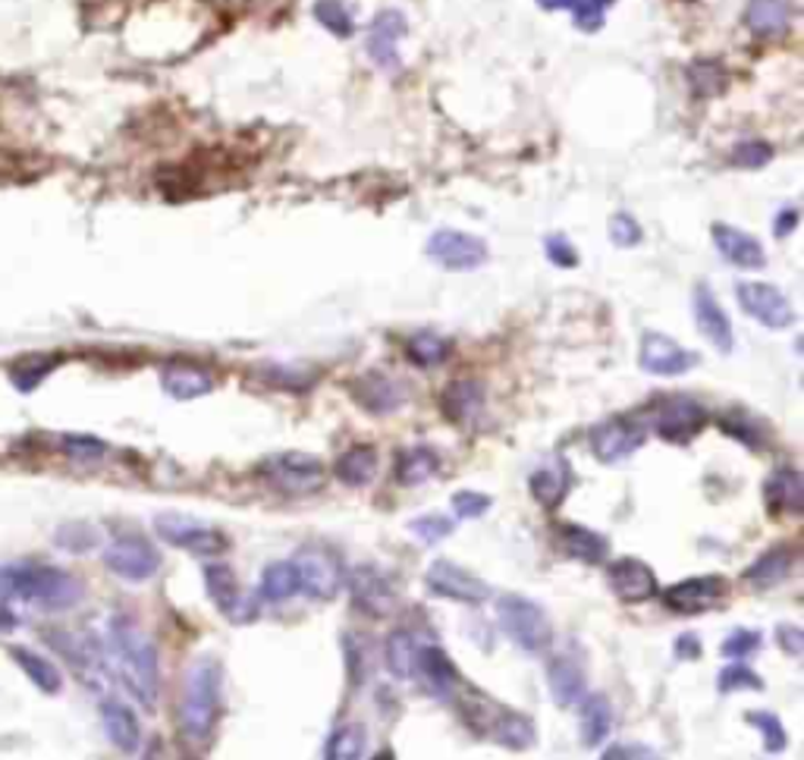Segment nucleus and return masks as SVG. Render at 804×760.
<instances>
[{"label":"nucleus","mask_w":804,"mask_h":760,"mask_svg":"<svg viewBox=\"0 0 804 760\" xmlns=\"http://www.w3.org/2000/svg\"><path fill=\"white\" fill-rule=\"evenodd\" d=\"M107 644H110V657L117 663L126 692L139 700L144 710H154L158 695H161V663H158L154 641L144 635L132 619L114 617Z\"/></svg>","instance_id":"f257e3e1"},{"label":"nucleus","mask_w":804,"mask_h":760,"mask_svg":"<svg viewBox=\"0 0 804 760\" xmlns=\"http://www.w3.org/2000/svg\"><path fill=\"white\" fill-rule=\"evenodd\" d=\"M83 595V581L57 566H39V563L0 566V600H20L29 607H39L44 613H63L73 610Z\"/></svg>","instance_id":"f03ea898"},{"label":"nucleus","mask_w":804,"mask_h":760,"mask_svg":"<svg viewBox=\"0 0 804 760\" xmlns=\"http://www.w3.org/2000/svg\"><path fill=\"white\" fill-rule=\"evenodd\" d=\"M224 717V666L217 657H199L186 673L180 700V732L189 745H205Z\"/></svg>","instance_id":"7ed1b4c3"},{"label":"nucleus","mask_w":804,"mask_h":760,"mask_svg":"<svg viewBox=\"0 0 804 760\" xmlns=\"http://www.w3.org/2000/svg\"><path fill=\"white\" fill-rule=\"evenodd\" d=\"M496 619H500V629L506 632V638L516 644L522 654H532L540 657L550 651L554 644V625L547 610L528 600V597L506 595L496 600Z\"/></svg>","instance_id":"20e7f679"},{"label":"nucleus","mask_w":804,"mask_h":760,"mask_svg":"<svg viewBox=\"0 0 804 760\" xmlns=\"http://www.w3.org/2000/svg\"><path fill=\"white\" fill-rule=\"evenodd\" d=\"M261 481H268L274 491L287 493V496H309L318 493L328 481V469L318 456L299 450L270 452L258 465Z\"/></svg>","instance_id":"39448f33"},{"label":"nucleus","mask_w":804,"mask_h":760,"mask_svg":"<svg viewBox=\"0 0 804 760\" xmlns=\"http://www.w3.org/2000/svg\"><path fill=\"white\" fill-rule=\"evenodd\" d=\"M292 569L299 581V595L311 600H333L346 585V566L336 550L321 544H305L292 554Z\"/></svg>","instance_id":"423d86ee"},{"label":"nucleus","mask_w":804,"mask_h":760,"mask_svg":"<svg viewBox=\"0 0 804 760\" xmlns=\"http://www.w3.org/2000/svg\"><path fill=\"white\" fill-rule=\"evenodd\" d=\"M154 532L164 537L170 547L199 556H217L229 547V537L224 532H217L214 525L186 513H161L154 518Z\"/></svg>","instance_id":"0eeeda50"},{"label":"nucleus","mask_w":804,"mask_h":760,"mask_svg":"<svg viewBox=\"0 0 804 760\" xmlns=\"http://www.w3.org/2000/svg\"><path fill=\"white\" fill-rule=\"evenodd\" d=\"M736 299L748 318H754L767 330H789L795 324V309L783 289L761 280H744L736 287Z\"/></svg>","instance_id":"6e6552de"},{"label":"nucleus","mask_w":804,"mask_h":760,"mask_svg":"<svg viewBox=\"0 0 804 760\" xmlns=\"http://www.w3.org/2000/svg\"><path fill=\"white\" fill-rule=\"evenodd\" d=\"M588 440H591V450H594L600 462L617 465V462L635 456L644 447L647 431H644V425H639L629 415H610V418H603L600 425L591 428Z\"/></svg>","instance_id":"1a4fd4ad"},{"label":"nucleus","mask_w":804,"mask_h":760,"mask_svg":"<svg viewBox=\"0 0 804 760\" xmlns=\"http://www.w3.org/2000/svg\"><path fill=\"white\" fill-rule=\"evenodd\" d=\"M205 591L214 600V607L236 625H248L258 617V600L243 591L236 581V572L224 563H207L205 566Z\"/></svg>","instance_id":"9d476101"},{"label":"nucleus","mask_w":804,"mask_h":760,"mask_svg":"<svg viewBox=\"0 0 804 760\" xmlns=\"http://www.w3.org/2000/svg\"><path fill=\"white\" fill-rule=\"evenodd\" d=\"M346 585H350L352 607L358 613L372 619H387L396 610V588L393 581L377 566H355L352 572H346Z\"/></svg>","instance_id":"9b49d317"},{"label":"nucleus","mask_w":804,"mask_h":760,"mask_svg":"<svg viewBox=\"0 0 804 760\" xmlns=\"http://www.w3.org/2000/svg\"><path fill=\"white\" fill-rule=\"evenodd\" d=\"M729 597V581L722 576H695L676 581L663 591V603L666 610L679 613V617H698L714 607H720Z\"/></svg>","instance_id":"f8f14e48"},{"label":"nucleus","mask_w":804,"mask_h":760,"mask_svg":"<svg viewBox=\"0 0 804 760\" xmlns=\"http://www.w3.org/2000/svg\"><path fill=\"white\" fill-rule=\"evenodd\" d=\"M104 566L124 581H148L161 569V554L142 535H124L104 550Z\"/></svg>","instance_id":"ddd939ff"},{"label":"nucleus","mask_w":804,"mask_h":760,"mask_svg":"<svg viewBox=\"0 0 804 760\" xmlns=\"http://www.w3.org/2000/svg\"><path fill=\"white\" fill-rule=\"evenodd\" d=\"M425 585L437 597L455 600V603H469V607H478V603H484L491 597V585L484 578L472 576L469 569L455 566L450 559H433L428 572H425Z\"/></svg>","instance_id":"4468645a"},{"label":"nucleus","mask_w":804,"mask_h":760,"mask_svg":"<svg viewBox=\"0 0 804 760\" xmlns=\"http://www.w3.org/2000/svg\"><path fill=\"white\" fill-rule=\"evenodd\" d=\"M707 425V409L695 396H661L657 403V433L669 443H692Z\"/></svg>","instance_id":"2eb2a0df"},{"label":"nucleus","mask_w":804,"mask_h":760,"mask_svg":"<svg viewBox=\"0 0 804 760\" xmlns=\"http://www.w3.org/2000/svg\"><path fill=\"white\" fill-rule=\"evenodd\" d=\"M425 251L447 270H474L487 261V243L462 229H437Z\"/></svg>","instance_id":"dca6fc26"},{"label":"nucleus","mask_w":804,"mask_h":760,"mask_svg":"<svg viewBox=\"0 0 804 760\" xmlns=\"http://www.w3.org/2000/svg\"><path fill=\"white\" fill-rule=\"evenodd\" d=\"M639 365L644 374L679 377V374H685V371H692L698 365V355L692 350H685L679 340H673V336H666V333L647 330V333L641 336Z\"/></svg>","instance_id":"f3484780"},{"label":"nucleus","mask_w":804,"mask_h":760,"mask_svg":"<svg viewBox=\"0 0 804 760\" xmlns=\"http://www.w3.org/2000/svg\"><path fill=\"white\" fill-rule=\"evenodd\" d=\"M607 585L622 603H647L657 597V572L635 556H619L607 566Z\"/></svg>","instance_id":"a211bd4d"},{"label":"nucleus","mask_w":804,"mask_h":760,"mask_svg":"<svg viewBox=\"0 0 804 760\" xmlns=\"http://www.w3.org/2000/svg\"><path fill=\"white\" fill-rule=\"evenodd\" d=\"M352 399L368 415H390L406 403V390L384 371H365L350 384Z\"/></svg>","instance_id":"6ab92c4d"},{"label":"nucleus","mask_w":804,"mask_h":760,"mask_svg":"<svg viewBox=\"0 0 804 760\" xmlns=\"http://www.w3.org/2000/svg\"><path fill=\"white\" fill-rule=\"evenodd\" d=\"M692 309H695V321H698V330L704 336L710 340V346L717 352H732L736 346V336H732V321L729 314L720 306V299L714 296V289L707 283H698L695 287V299H692Z\"/></svg>","instance_id":"aec40b11"},{"label":"nucleus","mask_w":804,"mask_h":760,"mask_svg":"<svg viewBox=\"0 0 804 760\" xmlns=\"http://www.w3.org/2000/svg\"><path fill=\"white\" fill-rule=\"evenodd\" d=\"M710 233H714V246L720 248V255L729 265L744 270H761L767 265V251L751 233L729 224H714Z\"/></svg>","instance_id":"412c9836"},{"label":"nucleus","mask_w":804,"mask_h":760,"mask_svg":"<svg viewBox=\"0 0 804 760\" xmlns=\"http://www.w3.org/2000/svg\"><path fill=\"white\" fill-rule=\"evenodd\" d=\"M406 35V17L399 10H380L372 22L368 32V57H372L380 69H396L399 66V54H396V42Z\"/></svg>","instance_id":"4be33fe9"},{"label":"nucleus","mask_w":804,"mask_h":760,"mask_svg":"<svg viewBox=\"0 0 804 760\" xmlns=\"http://www.w3.org/2000/svg\"><path fill=\"white\" fill-rule=\"evenodd\" d=\"M161 387L176 403H192L214 390V374L192 362H173L161 371Z\"/></svg>","instance_id":"5701e85b"},{"label":"nucleus","mask_w":804,"mask_h":760,"mask_svg":"<svg viewBox=\"0 0 804 760\" xmlns=\"http://www.w3.org/2000/svg\"><path fill=\"white\" fill-rule=\"evenodd\" d=\"M763 500H767V510L773 515L804 513V481L798 469L783 465L767 478L763 484Z\"/></svg>","instance_id":"b1692460"},{"label":"nucleus","mask_w":804,"mask_h":760,"mask_svg":"<svg viewBox=\"0 0 804 760\" xmlns=\"http://www.w3.org/2000/svg\"><path fill=\"white\" fill-rule=\"evenodd\" d=\"M547 685H550V695L557 700L559 707H572L578 700L585 698L588 692V676H585V666L578 663L572 654H559L550 660L547 666Z\"/></svg>","instance_id":"393cba45"},{"label":"nucleus","mask_w":804,"mask_h":760,"mask_svg":"<svg viewBox=\"0 0 804 760\" xmlns=\"http://www.w3.org/2000/svg\"><path fill=\"white\" fill-rule=\"evenodd\" d=\"M792 566H795V550L776 544L770 550H763L748 569H744V581L754 588V591H770L776 585H783L785 578L792 576Z\"/></svg>","instance_id":"a878e982"},{"label":"nucleus","mask_w":804,"mask_h":760,"mask_svg":"<svg viewBox=\"0 0 804 760\" xmlns=\"http://www.w3.org/2000/svg\"><path fill=\"white\" fill-rule=\"evenodd\" d=\"M101 722L107 739L114 741L117 751H124V754H136L139 751V745H142V726H139V717L126 707L124 700H104Z\"/></svg>","instance_id":"bb28decb"},{"label":"nucleus","mask_w":804,"mask_h":760,"mask_svg":"<svg viewBox=\"0 0 804 760\" xmlns=\"http://www.w3.org/2000/svg\"><path fill=\"white\" fill-rule=\"evenodd\" d=\"M528 488L540 506H559L566 500V493L572 491V469L566 459H550L544 465H537L535 472L528 474Z\"/></svg>","instance_id":"cd10ccee"},{"label":"nucleus","mask_w":804,"mask_h":760,"mask_svg":"<svg viewBox=\"0 0 804 760\" xmlns=\"http://www.w3.org/2000/svg\"><path fill=\"white\" fill-rule=\"evenodd\" d=\"M380 469V452L372 443H355L333 462V474L346 488H368Z\"/></svg>","instance_id":"c85d7f7f"},{"label":"nucleus","mask_w":804,"mask_h":760,"mask_svg":"<svg viewBox=\"0 0 804 760\" xmlns=\"http://www.w3.org/2000/svg\"><path fill=\"white\" fill-rule=\"evenodd\" d=\"M613 729V704L607 695H588L578 700V732L588 748H598Z\"/></svg>","instance_id":"c756f323"},{"label":"nucleus","mask_w":804,"mask_h":760,"mask_svg":"<svg viewBox=\"0 0 804 760\" xmlns=\"http://www.w3.org/2000/svg\"><path fill=\"white\" fill-rule=\"evenodd\" d=\"M415 673H421L425 682H428V688L437 692V695H453V688L462 682L453 660L447 657L443 647H437V644H431V647H418Z\"/></svg>","instance_id":"7c9ffc66"},{"label":"nucleus","mask_w":804,"mask_h":760,"mask_svg":"<svg viewBox=\"0 0 804 760\" xmlns=\"http://www.w3.org/2000/svg\"><path fill=\"white\" fill-rule=\"evenodd\" d=\"M487 726H491V732H494V739L503 745V748H510V751H525V748H532L535 745V722L525 717V714H518V710H510V707H494V714L487 719Z\"/></svg>","instance_id":"2f4dec72"},{"label":"nucleus","mask_w":804,"mask_h":760,"mask_svg":"<svg viewBox=\"0 0 804 760\" xmlns=\"http://www.w3.org/2000/svg\"><path fill=\"white\" fill-rule=\"evenodd\" d=\"M744 22L758 39H776L792 22V3L789 0H748Z\"/></svg>","instance_id":"473e14b6"},{"label":"nucleus","mask_w":804,"mask_h":760,"mask_svg":"<svg viewBox=\"0 0 804 760\" xmlns=\"http://www.w3.org/2000/svg\"><path fill=\"white\" fill-rule=\"evenodd\" d=\"M481 406H484V387L478 381H453L440 396V409L453 425H469Z\"/></svg>","instance_id":"72a5a7b5"},{"label":"nucleus","mask_w":804,"mask_h":760,"mask_svg":"<svg viewBox=\"0 0 804 760\" xmlns=\"http://www.w3.org/2000/svg\"><path fill=\"white\" fill-rule=\"evenodd\" d=\"M437 472H440V452L433 447H409L396 456V465H393V478L403 488H418Z\"/></svg>","instance_id":"f704fd0d"},{"label":"nucleus","mask_w":804,"mask_h":760,"mask_svg":"<svg viewBox=\"0 0 804 760\" xmlns=\"http://www.w3.org/2000/svg\"><path fill=\"white\" fill-rule=\"evenodd\" d=\"M559 544H562V550L572 556V559H581V563H588V566L603 563V559H607V550H610L607 537L598 535V532H591V528H585V525H572V522H566V525L559 528Z\"/></svg>","instance_id":"c9c22d12"},{"label":"nucleus","mask_w":804,"mask_h":760,"mask_svg":"<svg viewBox=\"0 0 804 760\" xmlns=\"http://www.w3.org/2000/svg\"><path fill=\"white\" fill-rule=\"evenodd\" d=\"M10 657L20 663V670L29 676V682L44 692V695H57L63 688V676L61 670L51 663L47 657H42L39 651H29V647H10Z\"/></svg>","instance_id":"e433bc0d"},{"label":"nucleus","mask_w":804,"mask_h":760,"mask_svg":"<svg viewBox=\"0 0 804 760\" xmlns=\"http://www.w3.org/2000/svg\"><path fill=\"white\" fill-rule=\"evenodd\" d=\"M415 657H418V644H415L412 632L399 629L387 638L384 644V660L393 678H412L415 676Z\"/></svg>","instance_id":"4c0bfd02"},{"label":"nucleus","mask_w":804,"mask_h":760,"mask_svg":"<svg viewBox=\"0 0 804 760\" xmlns=\"http://www.w3.org/2000/svg\"><path fill=\"white\" fill-rule=\"evenodd\" d=\"M292 595H299V581H296V569L292 563L283 559V563H270L261 576V588H258V597L265 603H283Z\"/></svg>","instance_id":"58836bf2"},{"label":"nucleus","mask_w":804,"mask_h":760,"mask_svg":"<svg viewBox=\"0 0 804 760\" xmlns=\"http://www.w3.org/2000/svg\"><path fill=\"white\" fill-rule=\"evenodd\" d=\"M51 641L57 644V651H61L63 657L69 660L76 670H83V673H95L98 666H101V651H98V644L92 641L88 635H69V632H57V635H51Z\"/></svg>","instance_id":"ea45409f"},{"label":"nucleus","mask_w":804,"mask_h":760,"mask_svg":"<svg viewBox=\"0 0 804 760\" xmlns=\"http://www.w3.org/2000/svg\"><path fill=\"white\" fill-rule=\"evenodd\" d=\"M610 3L613 0H540L544 10H569L578 29H585V32H598Z\"/></svg>","instance_id":"a19ab883"},{"label":"nucleus","mask_w":804,"mask_h":760,"mask_svg":"<svg viewBox=\"0 0 804 760\" xmlns=\"http://www.w3.org/2000/svg\"><path fill=\"white\" fill-rule=\"evenodd\" d=\"M720 428L722 433L742 440L744 447H754V450H761L763 443H767V437H770V433H767V425H763L761 418H754L751 411L744 409H732L729 415H722Z\"/></svg>","instance_id":"79ce46f5"},{"label":"nucleus","mask_w":804,"mask_h":760,"mask_svg":"<svg viewBox=\"0 0 804 760\" xmlns=\"http://www.w3.org/2000/svg\"><path fill=\"white\" fill-rule=\"evenodd\" d=\"M365 754V726L362 722H343L336 726L331 741L324 745V758L331 760H355Z\"/></svg>","instance_id":"37998d69"},{"label":"nucleus","mask_w":804,"mask_h":760,"mask_svg":"<svg viewBox=\"0 0 804 760\" xmlns=\"http://www.w3.org/2000/svg\"><path fill=\"white\" fill-rule=\"evenodd\" d=\"M406 355L412 358L418 368H437L450 358V343L437 333H415L406 343Z\"/></svg>","instance_id":"c03bdc74"},{"label":"nucleus","mask_w":804,"mask_h":760,"mask_svg":"<svg viewBox=\"0 0 804 760\" xmlns=\"http://www.w3.org/2000/svg\"><path fill=\"white\" fill-rule=\"evenodd\" d=\"M744 719L758 729L763 736V751L770 754V758H776V754H783L785 748H789V736H785V726L783 719L776 717V714H767V710H748Z\"/></svg>","instance_id":"a18cd8bd"},{"label":"nucleus","mask_w":804,"mask_h":760,"mask_svg":"<svg viewBox=\"0 0 804 760\" xmlns=\"http://www.w3.org/2000/svg\"><path fill=\"white\" fill-rule=\"evenodd\" d=\"M314 17L324 29H331L336 39H350L352 35V17L346 10V3L340 0H318L314 3Z\"/></svg>","instance_id":"49530a36"},{"label":"nucleus","mask_w":804,"mask_h":760,"mask_svg":"<svg viewBox=\"0 0 804 760\" xmlns=\"http://www.w3.org/2000/svg\"><path fill=\"white\" fill-rule=\"evenodd\" d=\"M717 688H720V695H732V692H763V678L754 670L736 663V666H726L720 676H717Z\"/></svg>","instance_id":"de8ad7c7"},{"label":"nucleus","mask_w":804,"mask_h":760,"mask_svg":"<svg viewBox=\"0 0 804 760\" xmlns=\"http://www.w3.org/2000/svg\"><path fill=\"white\" fill-rule=\"evenodd\" d=\"M455 522L450 515H418L409 522V532H412L421 544H437L443 537L453 535Z\"/></svg>","instance_id":"09e8293b"},{"label":"nucleus","mask_w":804,"mask_h":760,"mask_svg":"<svg viewBox=\"0 0 804 760\" xmlns=\"http://www.w3.org/2000/svg\"><path fill=\"white\" fill-rule=\"evenodd\" d=\"M63 452L76 462H98L107 456V443L88 433H66L63 437Z\"/></svg>","instance_id":"8fccbe9b"},{"label":"nucleus","mask_w":804,"mask_h":760,"mask_svg":"<svg viewBox=\"0 0 804 760\" xmlns=\"http://www.w3.org/2000/svg\"><path fill=\"white\" fill-rule=\"evenodd\" d=\"M763 638L761 632H751V629H736L732 635L722 641L720 654L726 660H744V657H754L758 651H761Z\"/></svg>","instance_id":"3c124183"},{"label":"nucleus","mask_w":804,"mask_h":760,"mask_svg":"<svg viewBox=\"0 0 804 760\" xmlns=\"http://www.w3.org/2000/svg\"><path fill=\"white\" fill-rule=\"evenodd\" d=\"M688 79L695 85V95H704V98H710V95H717L722 92V85H726V73L720 69V63H695L692 66V73H688Z\"/></svg>","instance_id":"603ef678"},{"label":"nucleus","mask_w":804,"mask_h":760,"mask_svg":"<svg viewBox=\"0 0 804 760\" xmlns=\"http://www.w3.org/2000/svg\"><path fill=\"white\" fill-rule=\"evenodd\" d=\"M610 239H613V246L619 248H635L644 239V233H641V224L632 217V214H625V211H619L610 217Z\"/></svg>","instance_id":"864d4df0"},{"label":"nucleus","mask_w":804,"mask_h":760,"mask_svg":"<svg viewBox=\"0 0 804 760\" xmlns=\"http://www.w3.org/2000/svg\"><path fill=\"white\" fill-rule=\"evenodd\" d=\"M491 496L487 493H478V491H459L453 493V500H450V506H453L455 518H481V515L491 510Z\"/></svg>","instance_id":"5fc2aeb1"},{"label":"nucleus","mask_w":804,"mask_h":760,"mask_svg":"<svg viewBox=\"0 0 804 760\" xmlns=\"http://www.w3.org/2000/svg\"><path fill=\"white\" fill-rule=\"evenodd\" d=\"M770 158H773V148L767 142H754V139L732 148V164L744 167V170H758V167L770 164Z\"/></svg>","instance_id":"6e6d98bb"},{"label":"nucleus","mask_w":804,"mask_h":760,"mask_svg":"<svg viewBox=\"0 0 804 760\" xmlns=\"http://www.w3.org/2000/svg\"><path fill=\"white\" fill-rule=\"evenodd\" d=\"M547 258L557 265V268H576L578 265V251L572 248V243L566 236H550L547 239Z\"/></svg>","instance_id":"4d7b16f0"},{"label":"nucleus","mask_w":804,"mask_h":760,"mask_svg":"<svg viewBox=\"0 0 804 760\" xmlns=\"http://www.w3.org/2000/svg\"><path fill=\"white\" fill-rule=\"evenodd\" d=\"M776 641H780V651H785L789 657H802L804 654V632L792 622L776 625Z\"/></svg>","instance_id":"13d9d810"},{"label":"nucleus","mask_w":804,"mask_h":760,"mask_svg":"<svg viewBox=\"0 0 804 760\" xmlns=\"http://www.w3.org/2000/svg\"><path fill=\"white\" fill-rule=\"evenodd\" d=\"M296 368H283V365H270V368H261V377L270 381L274 387H287L289 381H292V390H305L314 377H292Z\"/></svg>","instance_id":"bf43d9fd"},{"label":"nucleus","mask_w":804,"mask_h":760,"mask_svg":"<svg viewBox=\"0 0 804 760\" xmlns=\"http://www.w3.org/2000/svg\"><path fill=\"white\" fill-rule=\"evenodd\" d=\"M600 758L607 760H622V758H654V751L651 748H644V745H613V748H607Z\"/></svg>","instance_id":"052dcab7"},{"label":"nucleus","mask_w":804,"mask_h":760,"mask_svg":"<svg viewBox=\"0 0 804 760\" xmlns=\"http://www.w3.org/2000/svg\"><path fill=\"white\" fill-rule=\"evenodd\" d=\"M795 226H798V211L795 207H783L780 214H776V224H773V233L785 239V236H792L795 233Z\"/></svg>","instance_id":"680f3d73"},{"label":"nucleus","mask_w":804,"mask_h":760,"mask_svg":"<svg viewBox=\"0 0 804 760\" xmlns=\"http://www.w3.org/2000/svg\"><path fill=\"white\" fill-rule=\"evenodd\" d=\"M676 657L679 660H698L701 657V641L695 635L676 638Z\"/></svg>","instance_id":"e2e57ef3"},{"label":"nucleus","mask_w":804,"mask_h":760,"mask_svg":"<svg viewBox=\"0 0 804 760\" xmlns=\"http://www.w3.org/2000/svg\"><path fill=\"white\" fill-rule=\"evenodd\" d=\"M20 625V617L10 610V607H3V600H0V632H10V629H17Z\"/></svg>","instance_id":"0e129e2a"}]
</instances>
